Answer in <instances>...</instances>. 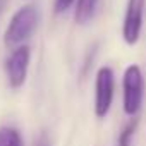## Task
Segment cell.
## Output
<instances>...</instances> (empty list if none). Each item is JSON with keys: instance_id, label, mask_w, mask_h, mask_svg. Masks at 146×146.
Wrapping results in <instances>:
<instances>
[{"instance_id": "6da1fadb", "label": "cell", "mask_w": 146, "mask_h": 146, "mask_svg": "<svg viewBox=\"0 0 146 146\" xmlns=\"http://www.w3.org/2000/svg\"><path fill=\"white\" fill-rule=\"evenodd\" d=\"M38 23H40V12L36 5L28 4V5L19 7L11 17L9 26L4 33L5 46L16 48L19 45H24V41H28L36 31Z\"/></svg>"}, {"instance_id": "7a4b0ae2", "label": "cell", "mask_w": 146, "mask_h": 146, "mask_svg": "<svg viewBox=\"0 0 146 146\" xmlns=\"http://www.w3.org/2000/svg\"><path fill=\"white\" fill-rule=\"evenodd\" d=\"M122 90H124V112L129 117H136L141 110L143 98H144V78L143 70L137 64H131L124 70L122 78Z\"/></svg>"}, {"instance_id": "3957f363", "label": "cell", "mask_w": 146, "mask_h": 146, "mask_svg": "<svg viewBox=\"0 0 146 146\" xmlns=\"http://www.w3.org/2000/svg\"><path fill=\"white\" fill-rule=\"evenodd\" d=\"M115 91V74L112 67L103 65L98 69L95 78V115L105 119L110 112Z\"/></svg>"}, {"instance_id": "277c9868", "label": "cell", "mask_w": 146, "mask_h": 146, "mask_svg": "<svg viewBox=\"0 0 146 146\" xmlns=\"http://www.w3.org/2000/svg\"><path fill=\"white\" fill-rule=\"evenodd\" d=\"M29 62H31V50L28 45H19L12 48L11 55L5 60V74L11 90H19L24 86Z\"/></svg>"}, {"instance_id": "5b68a950", "label": "cell", "mask_w": 146, "mask_h": 146, "mask_svg": "<svg viewBox=\"0 0 146 146\" xmlns=\"http://www.w3.org/2000/svg\"><path fill=\"white\" fill-rule=\"evenodd\" d=\"M144 5L146 0H127L124 23H122V38L129 46H134L141 38Z\"/></svg>"}, {"instance_id": "8992f818", "label": "cell", "mask_w": 146, "mask_h": 146, "mask_svg": "<svg viewBox=\"0 0 146 146\" xmlns=\"http://www.w3.org/2000/svg\"><path fill=\"white\" fill-rule=\"evenodd\" d=\"M100 0H76V9H74V21L78 24H88L96 11H98Z\"/></svg>"}, {"instance_id": "52a82bcc", "label": "cell", "mask_w": 146, "mask_h": 146, "mask_svg": "<svg viewBox=\"0 0 146 146\" xmlns=\"http://www.w3.org/2000/svg\"><path fill=\"white\" fill-rule=\"evenodd\" d=\"M0 146H23L21 132L16 127H0Z\"/></svg>"}, {"instance_id": "ba28073f", "label": "cell", "mask_w": 146, "mask_h": 146, "mask_svg": "<svg viewBox=\"0 0 146 146\" xmlns=\"http://www.w3.org/2000/svg\"><path fill=\"white\" fill-rule=\"evenodd\" d=\"M136 127H137V119L131 120V122L122 129V132H120L119 137H117V146H132V137H134Z\"/></svg>"}, {"instance_id": "9c48e42d", "label": "cell", "mask_w": 146, "mask_h": 146, "mask_svg": "<svg viewBox=\"0 0 146 146\" xmlns=\"http://www.w3.org/2000/svg\"><path fill=\"white\" fill-rule=\"evenodd\" d=\"M76 0H55V4H53V9H55V12L57 14H60V12H65L72 4H74Z\"/></svg>"}, {"instance_id": "30bf717a", "label": "cell", "mask_w": 146, "mask_h": 146, "mask_svg": "<svg viewBox=\"0 0 146 146\" xmlns=\"http://www.w3.org/2000/svg\"><path fill=\"white\" fill-rule=\"evenodd\" d=\"M33 146H52L50 144V137H48V132L46 131H41L38 134V137H35V143Z\"/></svg>"}, {"instance_id": "8fae6325", "label": "cell", "mask_w": 146, "mask_h": 146, "mask_svg": "<svg viewBox=\"0 0 146 146\" xmlns=\"http://www.w3.org/2000/svg\"><path fill=\"white\" fill-rule=\"evenodd\" d=\"M7 2H9V0H0V12H2V11L5 9V5H7Z\"/></svg>"}]
</instances>
